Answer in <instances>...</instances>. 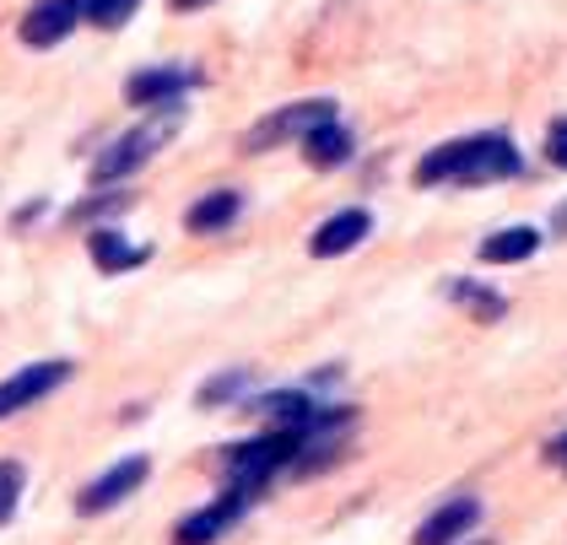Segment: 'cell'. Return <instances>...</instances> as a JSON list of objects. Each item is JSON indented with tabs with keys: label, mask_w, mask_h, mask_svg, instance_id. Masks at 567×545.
Listing matches in <instances>:
<instances>
[{
	"label": "cell",
	"mask_w": 567,
	"mask_h": 545,
	"mask_svg": "<svg viewBox=\"0 0 567 545\" xmlns=\"http://www.w3.org/2000/svg\"><path fill=\"white\" fill-rule=\"evenodd\" d=\"M519 173V146L508 135H460V141H443L433 146L422 163H416V184H497V178H514Z\"/></svg>",
	"instance_id": "cell-1"
},
{
	"label": "cell",
	"mask_w": 567,
	"mask_h": 545,
	"mask_svg": "<svg viewBox=\"0 0 567 545\" xmlns=\"http://www.w3.org/2000/svg\"><path fill=\"white\" fill-rule=\"evenodd\" d=\"M336 120V103L330 97H303V103H287L276 114H265L260 125L249 130V152H270V146H287V141H308L319 125Z\"/></svg>",
	"instance_id": "cell-2"
},
{
	"label": "cell",
	"mask_w": 567,
	"mask_h": 545,
	"mask_svg": "<svg viewBox=\"0 0 567 545\" xmlns=\"http://www.w3.org/2000/svg\"><path fill=\"white\" fill-rule=\"evenodd\" d=\"M174 130H178V114L168 109L163 120H152V125L131 130V135H120V141H114V146H109V152L92 163V178H97V184H114V178L135 173L141 163H146V157H152V152H157V146H163V141H168V135H174Z\"/></svg>",
	"instance_id": "cell-3"
},
{
	"label": "cell",
	"mask_w": 567,
	"mask_h": 545,
	"mask_svg": "<svg viewBox=\"0 0 567 545\" xmlns=\"http://www.w3.org/2000/svg\"><path fill=\"white\" fill-rule=\"evenodd\" d=\"M244 507H249V497H244V492H227V486H221L217 503H206L200 513L178 518V524H174V545H212V541H221V535L244 518Z\"/></svg>",
	"instance_id": "cell-4"
},
{
	"label": "cell",
	"mask_w": 567,
	"mask_h": 545,
	"mask_svg": "<svg viewBox=\"0 0 567 545\" xmlns=\"http://www.w3.org/2000/svg\"><path fill=\"white\" fill-rule=\"evenodd\" d=\"M146 470H152V464L141 460V454L120 460L114 470H103L97 481H87V486H82V497H76V513H87V518H92V513H109V507H120V503H125V497L135 492V486L146 481Z\"/></svg>",
	"instance_id": "cell-5"
},
{
	"label": "cell",
	"mask_w": 567,
	"mask_h": 545,
	"mask_svg": "<svg viewBox=\"0 0 567 545\" xmlns=\"http://www.w3.org/2000/svg\"><path fill=\"white\" fill-rule=\"evenodd\" d=\"M65 378H71V362H33V368L11 373L0 383V421L17 417V411H28V405H39L49 389H60Z\"/></svg>",
	"instance_id": "cell-6"
},
{
	"label": "cell",
	"mask_w": 567,
	"mask_h": 545,
	"mask_svg": "<svg viewBox=\"0 0 567 545\" xmlns=\"http://www.w3.org/2000/svg\"><path fill=\"white\" fill-rule=\"evenodd\" d=\"M82 17H87V0H33L28 17H22V43L28 49H49V43L65 39Z\"/></svg>",
	"instance_id": "cell-7"
},
{
	"label": "cell",
	"mask_w": 567,
	"mask_h": 545,
	"mask_svg": "<svg viewBox=\"0 0 567 545\" xmlns=\"http://www.w3.org/2000/svg\"><path fill=\"white\" fill-rule=\"evenodd\" d=\"M195 86L189 65H157V71H135L125 82V97L135 109H178V97Z\"/></svg>",
	"instance_id": "cell-8"
},
{
	"label": "cell",
	"mask_w": 567,
	"mask_h": 545,
	"mask_svg": "<svg viewBox=\"0 0 567 545\" xmlns=\"http://www.w3.org/2000/svg\"><path fill=\"white\" fill-rule=\"evenodd\" d=\"M373 233V216L362 206H351V210H336L330 222H319V233L308 238V254L313 259H336V254H351L362 238Z\"/></svg>",
	"instance_id": "cell-9"
},
{
	"label": "cell",
	"mask_w": 567,
	"mask_h": 545,
	"mask_svg": "<svg viewBox=\"0 0 567 545\" xmlns=\"http://www.w3.org/2000/svg\"><path fill=\"white\" fill-rule=\"evenodd\" d=\"M481 524V503L476 497H454V503H443L433 518H422V529H416V545H460L471 529Z\"/></svg>",
	"instance_id": "cell-10"
},
{
	"label": "cell",
	"mask_w": 567,
	"mask_h": 545,
	"mask_svg": "<svg viewBox=\"0 0 567 545\" xmlns=\"http://www.w3.org/2000/svg\"><path fill=\"white\" fill-rule=\"evenodd\" d=\"M87 254L97 259V270H103V276H120V270H135V265H146V259H152V249L125 244L114 227H97V233L87 238Z\"/></svg>",
	"instance_id": "cell-11"
},
{
	"label": "cell",
	"mask_w": 567,
	"mask_h": 545,
	"mask_svg": "<svg viewBox=\"0 0 567 545\" xmlns=\"http://www.w3.org/2000/svg\"><path fill=\"white\" fill-rule=\"evenodd\" d=\"M540 249V233L535 227H503V233H492V238H481V259L486 265H519L529 254Z\"/></svg>",
	"instance_id": "cell-12"
},
{
	"label": "cell",
	"mask_w": 567,
	"mask_h": 545,
	"mask_svg": "<svg viewBox=\"0 0 567 545\" xmlns=\"http://www.w3.org/2000/svg\"><path fill=\"white\" fill-rule=\"evenodd\" d=\"M303 157L313 163V168H341V163L351 157V130L336 125V120H330V125H319L303 141Z\"/></svg>",
	"instance_id": "cell-13"
},
{
	"label": "cell",
	"mask_w": 567,
	"mask_h": 545,
	"mask_svg": "<svg viewBox=\"0 0 567 545\" xmlns=\"http://www.w3.org/2000/svg\"><path fill=\"white\" fill-rule=\"evenodd\" d=\"M238 210H244L238 189H212L206 200H195V206H189V233H217V227H227Z\"/></svg>",
	"instance_id": "cell-14"
},
{
	"label": "cell",
	"mask_w": 567,
	"mask_h": 545,
	"mask_svg": "<svg viewBox=\"0 0 567 545\" xmlns=\"http://www.w3.org/2000/svg\"><path fill=\"white\" fill-rule=\"evenodd\" d=\"M22 486H28V470L17 460H0V524H11V513L22 503Z\"/></svg>",
	"instance_id": "cell-15"
},
{
	"label": "cell",
	"mask_w": 567,
	"mask_h": 545,
	"mask_svg": "<svg viewBox=\"0 0 567 545\" xmlns=\"http://www.w3.org/2000/svg\"><path fill=\"white\" fill-rule=\"evenodd\" d=\"M141 0H87V22L92 28H125L135 17Z\"/></svg>",
	"instance_id": "cell-16"
},
{
	"label": "cell",
	"mask_w": 567,
	"mask_h": 545,
	"mask_svg": "<svg viewBox=\"0 0 567 545\" xmlns=\"http://www.w3.org/2000/svg\"><path fill=\"white\" fill-rule=\"evenodd\" d=\"M454 297H460V302H471V308H476L481 319L503 313V297H497V292H481V287H454Z\"/></svg>",
	"instance_id": "cell-17"
},
{
	"label": "cell",
	"mask_w": 567,
	"mask_h": 545,
	"mask_svg": "<svg viewBox=\"0 0 567 545\" xmlns=\"http://www.w3.org/2000/svg\"><path fill=\"white\" fill-rule=\"evenodd\" d=\"M546 157H551L557 168H567V120H557V125L546 130Z\"/></svg>",
	"instance_id": "cell-18"
},
{
	"label": "cell",
	"mask_w": 567,
	"mask_h": 545,
	"mask_svg": "<svg viewBox=\"0 0 567 545\" xmlns=\"http://www.w3.org/2000/svg\"><path fill=\"white\" fill-rule=\"evenodd\" d=\"M238 389H244V373H221L217 383H212V389H206V405H217L221 394H238Z\"/></svg>",
	"instance_id": "cell-19"
},
{
	"label": "cell",
	"mask_w": 567,
	"mask_h": 545,
	"mask_svg": "<svg viewBox=\"0 0 567 545\" xmlns=\"http://www.w3.org/2000/svg\"><path fill=\"white\" fill-rule=\"evenodd\" d=\"M546 460L557 464V470H567V432H563V438H551V443H546Z\"/></svg>",
	"instance_id": "cell-20"
},
{
	"label": "cell",
	"mask_w": 567,
	"mask_h": 545,
	"mask_svg": "<svg viewBox=\"0 0 567 545\" xmlns=\"http://www.w3.org/2000/svg\"><path fill=\"white\" fill-rule=\"evenodd\" d=\"M200 6H212V0H174V11H200Z\"/></svg>",
	"instance_id": "cell-21"
},
{
	"label": "cell",
	"mask_w": 567,
	"mask_h": 545,
	"mask_svg": "<svg viewBox=\"0 0 567 545\" xmlns=\"http://www.w3.org/2000/svg\"><path fill=\"white\" fill-rule=\"evenodd\" d=\"M476 545H492V541H476Z\"/></svg>",
	"instance_id": "cell-22"
}]
</instances>
